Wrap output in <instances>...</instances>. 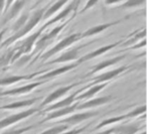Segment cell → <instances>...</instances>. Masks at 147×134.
<instances>
[{"label":"cell","instance_id":"cell-1","mask_svg":"<svg viewBox=\"0 0 147 134\" xmlns=\"http://www.w3.org/2000/svg\"><path fill=\"white\" fill-rule=\"evenodd\" d=\"M47 8V7H43V8H39V9H37V10H35L34 12L29 16L27 22L25 23V25L20 29V30L17 31L16 33H14L12 37L5 39L3 43H1V45H0L1 49H2V47H8V45H10L11 43H15L16 41H19V39H22V37H26V35H28V33L30 32V31L32 30L39 22H40V20L42 19L43 14H45Z\"/></svg>","mask_w":147,"mask_h":134},{"label":"cell","instance_id":"cell-2","mask_svg":"<svg viewBox=\"0 0 147 134\" xmlns=\"http://www.w3.org/2000/svg\"><path fill=\"white\" fill-rule=\"evenodd\" d=\"M42 31H43V29L40 27L37 31H35V32H33L32 35L27 37L26 39L22 41V43H21L17 49H15L16 51H15L14 55H13L12 60H11V64L14 63L15 61H17V60H18L20 57H22V55H28V53L32 51V49L34 47L35 43H36L37 39H38L39 37L41 35V32H42Z\"/></svg>","mask_w":147,"mask_h":134},{"label":"cell","instance_id":"cell-3","mask_svg":"<svg viewBox=\"0 0 147 134\" xmlns=\"http://www.w3.org/2000/svg\"><path fill=\"white\" fill-rule=\"evenodd\" d=\"M81 39V33L77 32V33H73V35H69V37H65L63 39H61L59 43L53 47L51 49H49L47 51H45L43 55H40V59L42 62H45L47 60H49V58L53 57L55 55H57L59 51H63V49H67V47H71L73 43H75L76 41H79Z\"/></svg>","mask_w":147,"mask_h":134},{"label":"cell","instance_id":"cell-4","mask_svg":"<svg viewBox=\"0 0 147 134\" xmlns=\"http://www.w3.org/2000/svg\"><path fill=\"white\" fill-rule=\"evenodd\" d=\"M71 20V18L69 19V20H67L65 22H63V23H61V24L55 26V28L51 29V30L49 31V32H47V35H40V37H39V39H37L36 43H35L34 47H33V49H34L35 53H39V51H42V49H45V47H47V45H49V43H51V41H53V39H55V37H57V35H59V32H61V31L63 30V29L65 28V26H67V24Z\"/></svg>","mask_w":147,"mask_h":134},{"label":"cell","instance_id":"cell-5","mask_svg":"<svg viewBox=\"0 0 147 134\" xmlns=\"http://www.w3.org/2000/svg\"><path fill=\"white\" fill-rule=\"evenodd\" d=\"M130 69L129 66H123V67H119L115 70H112V71L106 72V73H103L99 76H96L92 79V83H90L88 86H86V88L88 89L89 87L94 85H99V84H104V83H109L111 80L117 78L119 75H121L122 73H125L126 71Z\"/></svg>","mask_w":147,"mask_h":134},{"label":"cell","instance_id":"cell-6","mask_svg":"<svg viewBox=\"0 0 147 134\" xmlns=\"http://www.w3.org/2000/svg\"><path fill=\"white\" fill-rule=\"evenodd\" d=\"M38 111H39V108H29V109L25 110V111H21L19 113L7 116V117L0 120V130L4 129V128L8 127V126L13 125V124L25 119V118H28L29 116H31L32 114L36 113Z\"/></svg>","mask_w":147,"mask_h":134},{"label":"cell","instance_id":"cell-7","mask_svg":"<svg viewBox=\"0 0 147 134\" xmlns=\"http://www.w3.org/2000/svg\"><path fill=\"white\" fill-rule=\"evenodd\" d=\"M89 45H91V43H85L83 45H80V47H74V49H71L69 51H65V53H63L59 57H57V59L53 60V61L49 62H45L47 65H53V64H63V63H69V62H73V61H78L80 59V51L81 49L85 47H88Z\"/></svg>","mask_w":147,"mask_h":134},{"label":"cell","instance_id":"cell-8","mask_svg":"<svg viewBox=\"0 0 147 134\" xmlns=\"http://www.w3.org/2000/svg\"><path fill=\"white\" fill-rule=\"evenodd\" d=\"M86 89L87 88H86V86H85L84 88H82V89L78 90V91H76V92H74L73 94H71L69 96H67V97L65 98V99L61 100V101L57 102V103L51 104V105H49L47 108H45V109L41 111V113H43V114L45 113H51V112L55 111V110L63 109V108H65V107H69V106H71L74 103H75L77 96L80 95V94Z\"/></svg>","mask_w":147,"mask_h":134},{"label":"cell","instance_id":"cell-9","mask_svg":"<svg viewBox=\"0 0 147 134\" xmlns=\"http://www.w3.org/2000/svg\"><path fill=\"white\" fill-rule=\"evenodd\" d=\"M80 84H82V82H79V83H75V84H71V85H69V86H65V87H61V88H59V89L55 90L53 93L49 94V95L45 98V100L41 102L39 109H40V108H43V107H47V106L51 105V104L53 103L55 101L61 99V98L63 97L65 94L69 93L71 89H74V88L77 87V86L80 85Z\"/></svg>","mask_w":147,"mask_h":134},{"label":"cell","instance_id":"cell-10","mask_svg":"<svg viewBox=\"0 0 147 134\" xmlns=\"http://www.w3.org/2000/svg\"><path fill=\"white\" fill-rule=\"evenodd\" d=\"M80 3H81L80 1H71V2H69V4H67V6L65 7V8H63V10L59 13V14L55 15V16H53V18L49 19V20H47V22H45V24L43 25L41 28H42L43 30H45V29H47L51 24L59 22V21H61V20H65V19L69 16V13H71V11L77 10V8H78V6L80 5Z\"/></svg>","mask_w":147,"mask_h":134},{"label":"cell","instance_id":"cell-11","mask_svg":"<svg viewBox=\"0 0 147 134\" xmlns=\"http://www.w3.org/2000/svg\"><path fill=\"white\" fill-rule=\"evenodd\" d=\"M121 43H123V41H116L115 43H111V45H104V47H99V49H95V51H90V53H86V55H84L83 57H81L80 59L76 62V63L80 66L81 64L86 63V62L90 61V60L95 59V58L100 57V55H104L105 53L111 51L112 49H115L116 47L120 45Z\"/></svg>","mask_w":147,"mask_h":134},{"label":"cell","instance_id":"cell-12","mask_svg":"<svg viewBox=\"0 0 147 134\" xmlns=\"http://www.w3.org/2000/svg\"><path fill=\"white\" fill-rule=\"evenodd\" d=\"M45 83H47V81H38V82H34V83L27 84V85L21 86V87L15 88V89L0 92V96L1 97H5V96H20V95H24V94H28L31 91H33L34 89H36L37 87L43 85Z\"/></svg>","mask_w":147,"mask_h":134},{"label":"cell","instance_id":"cell-13","mask_svg":"<svg viewBox=\"0 0 147 134\" xmlns=\"http://www.w3.org/2000/svg\"><path fill=\"white\" fill-rule=\"evenodd\" d=\"M25 4H26L25 1H13L12 4L8 8V10L6 11V13L3 15V19L0 21V27L5 25L7 22H9L12 19H14L16 16H18V14L22 10L23 6Z\"/></svg>","mask_w":147,"mask_h":134},{"label":"cell","instance_id":"cell-14","mask_svg":"<svg viewBox=\"0 0 147 134\" xmlns=\"http://www.w3.org/2000/svg\"><path fill=\"white\" fill-rule=\"evenodd\" d=\"M100 112L98 111H88V112H83V113H78V114H74V115H71L69 117L65 118V119H61L59 121V123L61 124H69V125H76V124H79L83 121H86V120L90 119L92 117H95V116L99 115Z\"/></svg>","mask_w":147,"mask_h":134},{"label":"cell","instance_id":"cell-15","mask_svg":"<svg viewBox=\"0 0 147 134\" xmlns=\"http://www.w3.org/2000/svg\"><path fill=\"white\" fill-rule=\"evenodd\" d=\"M47 70L42 72H36V73H32L30 75H25V76H16V75H12V76H8V77H4L0 79V87H5V86H10L13 84H16L20 81H24V80H31L32 78H35L36 76L41 75L42 73H47Z\"/></svg>","mask_w":147,"mask_h":134},{"label":"cell","instance_id":"cell-16","mask_svg":"<svg viewBox=\"0 0 147 134\" xmlns=\"http://www.w3.org/2000/svg\"><path fill=\"white\" fill-rule=\"evenodd\" d=\"M112 99L113 97L111 95L94 98V99L88 100V101H85L83 103H79L77 110H87V109H92V108L95 107H99V106H103L105 104L109 103Z\"/></svg>","mask_w":147,"mask_h":134},{"label":"cell","instance_id":"cell-17","mask_svg":"<svg viewBox=\"0 0 147 134\" xmlns=\"http://www.w3.org/2000/svg\"><path fill=\"white\" fill-rule=\"evenodd\" d=\"M121 21L122 20H116V21H112V22L103 23V24H98V25H95V26L90 27L89 29H87V30H85L84 32L81 33V39H87V37H93V35H99V33H102L103 31L110 28V27L114 26V25L118 24V23H120Z\"/></svg>","mask_w":147,"mask_h":134},{"label":"cell","instance_id":"cell-18","mask_svg":"<svg viewBox=\"0 0 147 134\" xmlns=\"http://www.w3.org/2000/svg\"><path fill=\"white\" fill-rule=\"evenodd\" d=\"M78 64L75 63V64H71V65H67V66H63V67H61L59 69H55L53 70V71H47L45 74H43L42 76H40L39 78H37L36 81H47L49 79H53V78L57 77V76H61L65 73H67V72L71 71V70L76 69L78 67Z\"/></svg>","mask_w":147,"mask_h":134},{"label":"cell","instance_id":"cell-19","mask_svg":"<svg viewBox=\"0 0 147 134\" xmlns=\"http://www.w3.org/2000/svg\"><path fill=\"white\" fill-rule=\"evenodd\" d=\"M78 105H79V102H77L75 105H71V106H69V107H65V108H63V109H59V110H55V111L51 112V113L47 114V116L42 121L39 122V124H42L47 121H51V120L59 119V118H61V117H63V116L69 115V114L73 113L75 110H77Z\"/></svg>","mask_w":147,"mask_h":134},{"label":"cell","instance_id":"cell-20","mask_svg":"<svg viewBox=\"0 0 147 134\" xmlns=\"http://www.w3.org/2000/svg\"><path fill=\"white\" fill-rule=\"evenodd\" d=\"M125 57H126V55H118V57H115V58H112V59H108V60H106V61L101 62V63H99L98 65H95L94 67L92 68L91 72L86 76V77H89V76H91V75H94V74H96V73H99V72L103 71V70L107 69V68L111 67V66H113V65H117V64L120 63L122 60H124Z\"/></svg>","mask_w":147,"mask_h":134},{"label":"cell","instance_id":"cell-21","mask_svg":"<svg viewBox=\"0 0 147 134\" xmlns=\"http://www.w3.org/2000/svg\"><path fill=\"white\" fill-rule=\"evenodd\" d=\"M108 84L109 83H104V84H99V85L91 86V87H89L90 89H88L86 92H84V93H82V94H80V95L77 96L76 100H78V101H81V100H86V101L91 100L97 93L101 92L105 87H107Z\"/></svg>","mask_w":147,"mask_h":134},{"label":"cell","instance_id":"cell-22","mask_svg":"<svg viewBox=\"0 0 147 134\" xmlns=\"http://www.w3.org/2000/svg\"><path fill=\"white\" fill-rule=\"evenodd\" d=\"M39 99H40L39 97H36V98H32V99L23 100V101H19V102H13V103H11V104L0 106V110H15V109H20V108H24V107H30L35 102L38 101Z\"/></svg>","mask_w":147,"mask_h":134},{"label":"cell","instance_id":"cell-23","mask_svg":"<svg viewBox=\"0 0 147 134\" xmlns=\"http://www.w3.org/2000/svg\"><path fill=\"white\" fill-rule=\"evenodd\" d=\"M113 134H136L140 131V126L135 123L122 124L120 126L112 128Z\"/></svg>","mask_w":147,"mask_h":134},{"label":"cell","instance_id":"cell-24","mask_svg":"<svg viewBox=\"0 0 147 134\" xmlns=\"http://www.w3.org/2000/svg\"><path fill=\"white\" fill-rule=\"evenodd\" d=\"M29 16H30V14H29L28 11H24V12L17 18V20L15 21L14 24H13L12 27H11V31H12L13 35L16 33L17 31H19L23 26H24L25 23H26L27 20H28Z\"/></svg>","mask_w":147,"mask_h":134},{"label":"cell","instance_id":"cell-25","mask_svg":"<svg viewBox=\"0 0 147 134\" xmlns=\"http://www.w3.org/2000/svg\"><path fill=\"white\" fill-rule=\"evenodd\" d=\"M65 4H67V1H65H65H57V2H55L53 5H51V6L47 8L45 14H43L42 19H49V17H51V16L53 17V15L55 14V12H57V11Z\"/></svg>","mask_w":147,"mask_h":134},{"label":"cell","instance_id":"cell-26","mask_svg":"<svg viewBox=\"0 0 147 134\" xmlns=\"http://www.w3.org/2000/svg\"><path fill=\"white\" fill-rule=\"evenodd\" d=\"M127 119H129L128 114H124V115H120V116H116V117L109 118V119L104 120V121H102L100 124H98V125L95 127V129H102V128L106 127V126H108V125L118 123V122H121V121H125V120H127Z\"/></svg>","mask_w":147,"mask_h":134},{"label":"cell","instance_id":"cell-27","mask_svg":"<svg viewBox=\"0 0 147 134\" xmlns=\"http://www.w3.org/2000/svg\"><path fill=\"white\" fill-rule=\"evenodd\" d=\"M67 128H69V125L61 124V125H57L53 128H49V129L45 130V131L41 132V133H39V134H61V133H63Z\"/></svg>","mask_w":147,"mask_h":134},{"label":"cell","instance_id":"cell-28","mask_svg":"<svg viewBox=\"0 0 147 134\" xmlns=\"http://www.w3.org/2000/svg\"><path fill=\"white\" fill-rule=\"evenodd\" d=\"M15 51H16V49H12V51H7L6 53H4L2 57L0 58V69L5 67V66L9 65V63H11V60H12L13 55H14Z\"/></svg>","mask_w":147,"mask_h":134},{"label":"cell","instance_id":"cell-29","mask_svg":"<svg viewBox=\"0 0 147 134\" xmlns=\"http://www.w3.org/2000/svg\"><path fill=\"white\" fill-rule=\"evenodd\" d=\"M144 0H127L122 3L120 7H122V8H135V7L140 6L141 4H144Z\"/></svg>","mask_w":147,"mask_h":134},{"label":"cell","instance_id":"cell-30","mask_svg":"<svg viewBox=\"0 0 147 134\" xmlns=\"http://www.w3.org/2000/svg\"><path fill=\"white\" fill-rule=\"evenodd\" d=\"M34 127H35V125H29V126H26V127H23V128H18V129L8 130V131H5L1 134H23V133H25V132L31 130Z\"/></svg>","mask_w":147,"mask_h":134},{"label":"cell","instance_id":"cell-31","mask_svg":"<svg viewBox=\"0 0 147 134\" xmlns=\"http://www.w3.org/2000/svg\"><path fill=\"white\" fill-rule=\"evenodd\" d=\"M145 111H146V106L142 105V106H139V107L135 108L134 110H132V111L129 112V113H127V114H128L129 118H134V117H138V116L144 114Z\"/></svg>","mask_w":147,"mask_h":134},{"label":"cell","instance_id":"cell-32","mask_svg":"<svg viewBox=\"0 0 147 134\" xmlns=\"http://www.w3.org/2000/svg\"><path fill=\"white\" fill-rule=\"evenodd\" d=\"M145 35H146V31H145V29H143L141 32L136 33V35H134V37H132V39H130L129 41H127L126 43H124V45H130V43H135V41H137L138 39H144Z\"/></svg>","mask_w":147,"mask_h":134},{"label":"cell","instance_id":"cell-33","mask_svg":"<svg viewBox=\"0 0 147 134\" xmlns=\"http://www.w3.org/2000/svg\"><path fill=\"white\" fill-rule=\"evenodd\" d=\"M30 59H31V55H25L23 57H20L18 59V61H17V67H21L23 65H26Z\"/></svg>","mask_w":147,"mask_h":134},{"label":"cell","instance_id":"cell-34","mask_svg":"<svg viewBox=\"0 0 147 134\" xmlns=\"http://www.w3.org/2000/svg\"><path fill=\"white\" fill-rule=\"evenodd\" d=\"M88 126H89V125H86V126H84L83 128H78V129L69 130V131L63 132V133H61V134H82L83 132H84L85 130H86L87 128H88Z\"/></svg>","mask_w":147,"mask_h":134},{"label":"cell","instance_id":"cell-35","mask_svg":"<svg viewBox=\"0 0 147 134\" xmlns=\"http://www.w3.org/2000/svg\"><path fill=\"white\" fill-rule=\"evenodd\" d=\"M97 4V1H88V2L86 3V5H85V7H84V9H83L82 11H81V13H84V12H86L88 9H90V8H92L94 5H96Z\"/></svg>","mask_w":147,"mask_h":134},{"label":"cell","instance_id":"cell-36","mask_svg":"<svg viewBox=\"0 0 147 134\" xmlns=\"http://www.w3.org/2000/svg\"><path fill=\"white\" fill-rule=\"evenodd\" d=\"M145 45H146V41H145V39H144L141 41L140 43H136L135 45H132V47H130V49H140V47H144Z\"/></svg>","mask_w":147,"mask_h":134},{"label":"cell","instance_id":"cell-37","mask_svg":"<svg viewBox=\"0 0 147 134\" xmlns=\"http://www.w3.org/2000/svg\"><path fill=\"white\" fill-rule=\"evenodd\" d=\"M124 2V1H105V4L106 5H115V6H121V5H122V3Z\"/></svg>","mask_w":147,"mask_h":134},{"label":"cell","instance_id":"cell-38","mask_svg":"<svg viewBox=\"0 0 147 134\" xmlns=\"http://www.w3.org/2000/svg\"><path fill=\"white\" fill-rule=\"evenodd\" d=\"M6 31H7V28H3L2 30H0V45L2 43L3 37H4V35L6 33Z\"/></svg>","mask_w":147,"mask_h":134},{"label":"cell","instance_id":"cell-39","mask_svg":"<svg viewBox=\"0 0 147 134\" xmlns=\"http://www.w3.org/2000/svg\"><path fill=\"white\" fill-rule=\"evenodd\" d=\"M4 8H5V1L0 0V13H3Z\"/></svg>","mask_w":147,"mask_h":134},{"label":"cell","instance_id":"cell-40","mask_svg":"<svg viewBox=\"0 0 147 134\" xmlns=\"http://www.w3.org/2000/svg\"><path fill=\"white\" fill-rule=\"evenodd\" d=\"M96 134H113V129H108V130H104L102 132H99V133H96Z\"/></svg>","mask_w":147,"mask_h":134}]
</instances>
